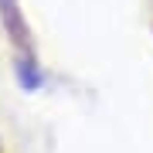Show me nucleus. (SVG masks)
<instances>
[{"label":"nucleus","instance_id":"obj_1","mask_svg":"<svg viewBox=\"0 0 153 153\" xmlns=\"http://www.w3.org/2000/svg\"><path fill=\"white\" fill-rule=\"evenodd\" d=\"M0 14H4L7 34H10V41L17 44V51H21L27 61H34V48H31V38H27V24H24L17 4H14V0H0Z\"/></svg>","mask_w":153,"mask_h":153}]
</instances>
